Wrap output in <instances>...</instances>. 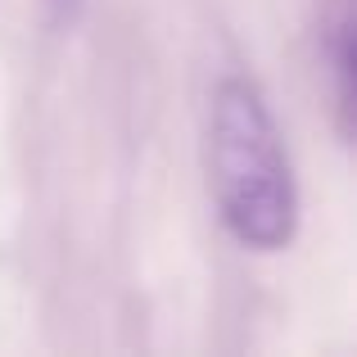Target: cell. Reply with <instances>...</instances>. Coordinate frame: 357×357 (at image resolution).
I'll return each instance as SVG.
<instances>
[{"label":"cell","mask_w":357,"mask_h":357,"mask_svg":"<svg viewBox=\"0 0 357 357\" xmlns=\"http://www.w3.org/2000/svg\"><path fill=\"white\" fill-rule=\"evenodd\" d=\"M326 54L335 63V96H340V118H344V136L353 131V5L349 0H335L331 18H326Z\"/></svg>","instance_id":"7a4b0ae2"},{"label":"cell","mask_w":357,"mask_h":357,"mask_svg":"<svg viewBox=\"0 0 357 357\" xmlns=\"http://www.w3.org/2000/svg\"><path fill=\"white\" fill-rule=\"evenodd\" d=\"M208 181L227 231L244 249L276 253L298 231L294 167L280 145L262 91L227 77L208 109Z\"/></svg>","instance_id":"6da1fadb"}]
</instances>
